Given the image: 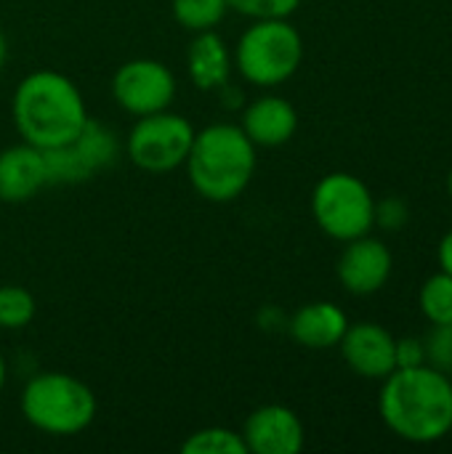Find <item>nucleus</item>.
Returning a JSON list of instances; mask_svg holds the SVG:
<instances>
[{
  "mask_svg": "<svg viewBox=\"0 0 452 454\" xmlns=\"http://www.w3.org/2000/svg\"><path fill=\"white\" fill-rule=\"evenodd\" d=\"M5 56H8V43H5L3 29H0V69H3V64H5Z\"/></svg>",
  "mask_w": 452,
  "mask_h": 454,
  "instance_id": "a878e982",
  "label": "nucleus"
},
{
  "mask_svg": "<svg viewBox=\"0 0 452 454\" xmlns=\"http://www.w3.org/2000/svg\"><path fill=\"white\" fill-rule=\"evenodd\" d=\"M448 194H450V200H452V168H450V173H448Z\"/></svg>",
  "mask_w": 452,
  "mask_h": 454,
  "instance_id": "cd10ccee",
  "label": "nucleus"
},
{
  "mask_svg": "<svg viewBox=\"0 0 452 454\" xmlns=\"http://www.w3.org/2000/svg\"><path fill=\"white\" fill-rule=\"evenodd\" d=\"M346 327H349L346 311L330 301H314V303L301 306L288 325L293 340L312 351L336 348L341 343Z\"/></svg>",
  "mask_w": 452,
  "mask_h": 454,
  "instance_id": "2eb2a0df",
  "label": "nucleus"
},
{
  "mask_svg": "<svg viewBox=\"0 0 452 454\" xmlns=\"http://www.w3.org/2000/svg\"><path fill=\"white\" fill-rule=\"evenodd\" d=\"M186 173L194 192L208 202H232L237 200L258 165L256 144L245 136L240 125L213 122L194 133Z\"/></svg>",
  "mask_w": 452,
  "mask_h": 454,
  "instance_id": "7ed1b4c3",
  "label": "nucleus"
},
{
  "mask_svg": "<svg viewBox=\"0 0 452 454\" xmlns=\"http://www.w3.org/2000/svg\"><path fill=\"white\" fill-rule=\"evenodd\" d=\"M112 133L101 130L96 122H88L85 130L67 146L43 152L51 181H83L91 178L96 168H101L112 157Z\"/></svg>",
  "mask_w": 452,
  "mask_h": 454,
  "instance_id": "f8f14e48",
  "label": "nucleus"
},
{
  "mask_svg": "<svg viewBox=\"0 0 452 454\" xmlns=\"http://www.w3.org/2000/svg\"><path fill=\"white\" fill-rule=\"evenodd\" d=\"M21 412L32 428L48 436H77L96 418V396L72 375L43 372L27 383Z\"/></svg>",
  "mask_w": 452,
  "mask_h": 454,
  "instance_id": "20e7f679",
  "label": "nucleus"
},
{
  "mask_svg": "<svg viewBox=\"0 0 452 454\" xmlns=\"http://www.w3.org/2000/svg\"><path fill=\"white\" fill-rule=\"evenodd\" d=\"M5 359H3V354H0V391H3V386H5Z\"/></svg>",
  "mask_w": 452,
  "mask_h": 454,
  "instance_id": "bb28decb",
  "label": "nucleus"
},
{
  "mask_svg": "<svg viewBox=\"0 0 452 454\" xmlns=\"http://www.w3.org/2000/svg\"><path fill=\"white\" fill-rule=\"evenodd\" d=\"M184 454H248V447L242 442V434L232 431V428H221V426H213V428H202V431H194L184 447Z\"/></svg>",
  "mask_w": 452,
  "mask_h": 454,
  "instance_id": "6ab92c4d",
  "label": "nucleus"
},
{
  "mask_svg": "<svg viewBox=\"0 0 452 454\" xmlns=\"http://www.w3.org/2000/svg\"><path fill=\"white\" fill-rule=\"evenodd\" d=\"M194 128L186 117L168 109L136 117V125L128 136V157L136 168L147 173H170L181 168L189 157Z\"/></svg>",
  "mask_w": 452,
  "mask_h": 454,
  "instance_id": "0eeeda50",
  "label": "nucleus"
},
{
  "mask_svg": "<svg viewBox=\"0 0 452 454\" xmlns=\"http://www.w3.org/2000/svg\"><path fill=\"white\" fill-rule=\"evenodd\" d=\"M421 364H429L426 343L418 338H400L397 340V367L408 370V367H421Z\"/></svg>",
  "mask_w": 452,
  "mask_h": 454,
  "instance_id": "b1692460",
  "label": "nucleus"
},
{
  "mask_svg": "<svg viewBox=\"0 0 452 454\" xmlns=\"http://www.w3.org/2000/svg\"><path fill=\"white\" fill-rule=\"evenodd\" d=\"M232 64H234V56L216 29L197 32L194 40L189 43L186 72H189V80L200 90L224 88L229 82V74H232Z\"/></svg>",
  "mask_w": 452,
  "mask_h": 454,
  "instance_id": "dca6fc26",
  "label": "nucleus"
},
{
  "mask_svg": "<svg viewBox=\"0 0 452 454\" xmlns=\"http://www.w3.org/2000/svg\"><path fill=\"white\" fill-rule=\"evenodd\" d=\"M170 8H173V19L194 35L216 29L229 11L226 0H173Z\"/></svg>",
  "mask_w": 452,
  "mask_h": 454,
  "instance_id": "a211bd4d",
  "label": "nucleus"
},
{
  "mask_svg": "<svg viewBox=\"0 0 452 454\" xmlns=\"http://www.w3.org/2000/svg\"><path fill=\"white\" fill-rule=\"evenodd\" d=\"M112 96L133 117L163 112L176 98V77L173 72L155 59H133L125 61L112 77Z\"/></svg>",
  "mask_w": 452,
  "mask_h": 454,
  "instance_id": "6e6552de",
  "label": "nucleus"
},
{
  "mask_svg": "<svg viewBox=\"0 0 452 454\" xmlns=\"http://www.w3.org/2000/svg\"><path fill=\"white\" fill-rule=\"evenodd\" d=\"M437 261H440V269L452 274V229L440 239V247H437Z\"/></svg>",
  "mask_w": 452,
  "mask_h": 454,
  "instance_id": "393cba45",
  "label": "nucleus"
},
{
  "mask_svg": "<svg viewBox=\"0 0 452 454\" xmlns=\"http://www.w3.org/2000/svg\"><path fill=\"white\" fill-rule=\"evenodd\" d=\"M338 348L346 367L365 380H384L397 370V338L378 322H349Z\"/></svg>",
  "mask_w": 452,
  "mask_h": 454,
  "instance_id": "1a4fd4ad",
  "label": "nucleus"
},
{
  "mask_svg": "<svg viewBox=\"0 0 452 454\" xmlns=\"http://www.w3.org/2000/svg\"><path fill=\"white\" fill-rule=\"evenodd\" d=\"M304 61V37L290 19H253L242 32L234 64L237 72L258 88L288 82Z\"/></svg>",
  "mask_w": 452,
  "mask_h": 454,
  "instance_id": "39448f33",
  "label": "nucleus"
},
{
  "mask_svg": "<svg viewBox=\"0 0 452 454\" xmlns=\"http://www.w3.org/2000/svg\"><path fill=\"white\" fill-rule=\"evenodd\" d=\"M226 5L248 19H290L301 0H226Z\"/></svg>",
  "mask_w": 452,
  "mask_h": 454,
  "instance_id": "412c9836",
  "label": "nucleus"
},
{
  "mask_svg": "<svg viewBox=\"0 0 452 454\" xmlns=\"http://www.w3.org/2000/svg\"><path fill=\"white\" fill-rule=\"evenodd\" d=\"M312 215L336 242L365 237L376 226V197L354 173H328L312 192Z\"/></svg>",
  "mask_w": 452,
  "mask_h": 454,
  "instance_id": "423d86ee",
  "label": "nucleus"
},
{
  "mask_svg": "<svg viewBox=\"0 0 452 454\" xmlns=\"http://www.w3.org/2000/svg\"><path fill=\"white\" fill-rule=\"evenodd\" d=\"M240 128L256 146H282L298 130V112L282 96H258L242 112Z\"/></svg>",
  "mask_w": 452,
  "mask_h": 454,
  "instance_id": "4468645a",
  "label": "nucleus"
},
{
  "mask_svg": "<svg viewBox=\"0 0 452 454\" xmlns=\"http://www.w3.org/2000/svg\"><path fill=\"white\" fill-rule=\"evenodd\" d=\"M35 319V298L29 290L19 285L0 287V327L3 330H21Z\"/></svg>",
  "mask_w": 452,
  "mask_h": 454,
  "instance_id": "aec40b11",
  "label": "nucleus"
},
{
  "mask_svg": "<svg viewBox=\"0 0 452 454\" xmlns=\"http://www.w3.org/2000/svg\"><path fill=\"white\" fill-rule=\"evenodd\" d=\"M384 426L408 444H437L452 434V375L432 364L394 370L381 380Z\"/></svg>",
  "mask_w": 452,
  "mask_h": 454,
  "instance_id": "f257e3e1",
  "label": "nucleus"
},
{
  "mask_svg": "<svg viewBox=\"0 0 452 454\" xmlns=\"http://www.w3.org/2000/svg\"><path fill=\"white\" fill-rule=\"evenodd\" d=\"M13 125L40 152L72 144L91 122L80 88L56 69L29 72L13 90Z\"/></svg>",
  "mask_w": 452,
  "mask_h": 454,
  "instance_id": "f03ea898",
  "label": "nucleus"
},
{
  "mask_svg": "<svg viewBox=\"0 0 452 454\" xmlns=\"http://www.w3.org/2000/svg\"><path fill=\"white\" fill-rule=\"evenodd\" d=\"M48 184L45 154L21 141L0 152V202L21 205L29 202Z\"/></svg>",
  "mask_w": 452,
  "mask_h": 454,
  "instance_id": "ddd939ff",
  "label": "nucleus"
},
{
  "mask_svg": "<svg viewBox=\"0 0 452 454\" xmlns=\"http://www.w3.org/2000/svg\"><path fill=\"white\" fill-rule=\"evenodd\" d=\"M410 221V205L402 197H384L376 202V226L384 231H402Z\"/></svg>",
  "mask_w": 452,
  "mask_h": 454,
  "instance_id": "5701e85b",
  "label": "nucleus"
},
{
  "mask_svg": "<svg viewBox=\"0 0 452 454\" xmlns=\"http://www.w3.org/2000/svg\"><path fill=\"white\" fill-rule=\"evenodd\" d=\"M418 306L426 322L432 325H448L452 322V274L437 271L432 274L418 293Z\"/></svg>",
  "mask_w": 452,
  "mask_h": 454,
  "instance_id": "f3484780",
  "label": "nucleus"
},
{
  "mask_svg": "<svg viewBox=\"0 0 452 454\" xmlns=\"http://www.w3.org/2000/svg\"><path fill=\"white\" fill-rule=\"evenodd\" d=\"M392 271H394V255L389 245L370 234L346 242L336 263L338 282L352 295H373L384 290Z\"/></svg>",
  "mask_w": 452,
  "mask_h": 454,
  "instance_id": "9d476101",
  "label": "nucleus"
},
{
  "mask_svg": "<svg viewBox=\"0 0 452 454\" xmlns=\"http://www.w3.org/2000/svg\"><path fill=\"white\" fill-rule=\"evenodd\" d=\"M424 343H426V362L440 372L452 375V322L434 325V330Z\"/></svg>",
  "mask_w": 452,
  "mask_h": 454,
  "instance_id": "4be33fe9",
  "label": "nucleus"
},
{
  "mask_svg": "<svg viewBox=\"0 0 452 454\" xmlns=\"http://www.w3.org/2000/svg\"><path fill=\"white\" fill-rule=\"evenodd\" d=\"M242 442L248 452L296 454L304 450L306 431L301 418L285 404H264L245 420Z\"/></svg>",
  "mask_w": 452,
  "mask_h": 454,
  "instance_id": "9b49d317",
  "label": "nucleus"
}]
</instances>
